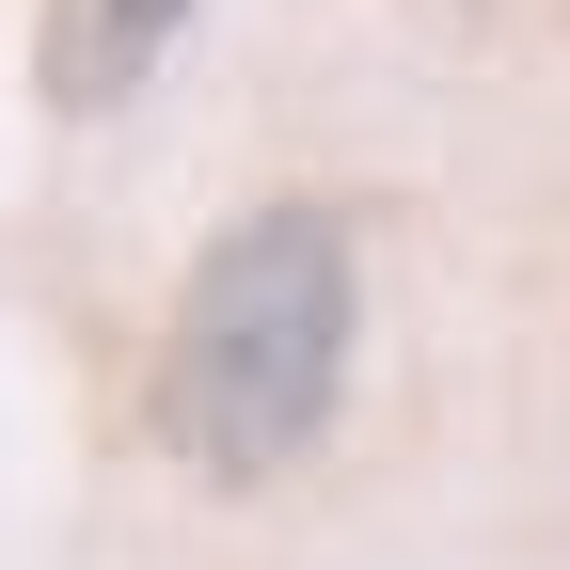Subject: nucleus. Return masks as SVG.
I'll use <instances>...</instances> for the list:
<instances>
[{
  "mask_svg": "<svg viewBox=\"0 0 570 570\" xmlns=\"http://www.w3.org/2000/svg\"><path fill=\"white\" fill-rule=\"evenodd\" d=\"M348 333H365V254L333 190H269L175 269L159 317V444L206 491H269L333 444L348 412Z\"/></svg>",
  "mask_w": 570,
  "mask_h": 570,
  "instance_id": "f257e3e1",
  "label": "nucleus"
},
{
  "mask_svg": "<svg viewBox=\"0 0 570 570\" xmlns=\"http://www.w3.org/2000/svg\"><path fill=\"white\" fill-rule=\"evenodd\" d=\"M190 17H206V0H32V96L63 127H111L190 48Z\"/></svg>",
  "mask_w": 570,
  "mask_h": 570,
  "instance_id": "f03ea898",
  "label": "nucleus"
}]
</instances>
